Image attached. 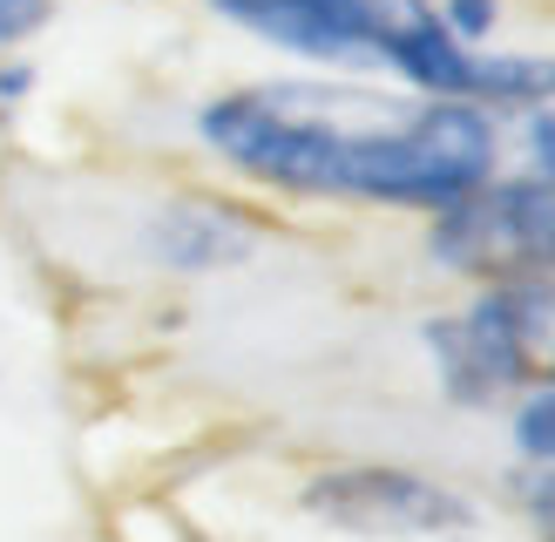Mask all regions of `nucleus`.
I'll return each instance as SVG.
<instances>
[{"label":"nucleus","mask_w":555,"mask_h":542,"mask_svg":"<svg viewBox=\"0 0 555 542\" xmlns=\"http://www.w3.org/2000/svg\"><path fill=\"white\" fill-rule=\"evenodd\" d=\"M204 156L292 204L440 217L508 163V129L379 75H264L197 102Z\"/></svg>","instance_id":"f257e3e1"},{"label":"nucleus","mask_w":555,"mask_h":542,"mask_svg":"<svg viewBox=\"0 0 555 542\" xmlns=\"http://www.w3.org/2000/svg\"><path fill=\"white\" fill-rule=\"evenodd\" d=\"M502 434H508V454L515 468H555V379L515 393L502 406Z\"/></svg>","instance_id":"0eeeda50"},{"label":"nucleus","mask_w":555,"mask_h":542,"mask_svg":"<svg viewBox=\"0 0 555 542\" xmlns=\"http://www.w3.org/2000/svg\"><path fill=\"white\" fill-rule=\"evenodd\" d=\"M150 258L163 271H183V279H197V271H224V264H244L264 244V224L244 204L231 197H170L156 217H150Z\"/></svg>","instance_id":"423d86ee"},{"label":"nucleus","mask_w":555,"mask_h":542,"mask_svg":"<svg viewBox=\"0 0 555 542\" xmlns=\"http://www.w3.org/2000/svg\"><path fill=\"white\" fill-rule=\"evenodd\" d=\"M508 163L515 170H535V177H555V102L508 122Z\"/></svg>","instance_id":"9d476101"},{"label":"nucleus","mask_w":555,"mask_h":542,"mask_svg":"<svg viewBox=\"0 0 555 542\" xmlns=\"http://www.w3.org/2000/svg\"><path fill=\"white\" fill-rule=\"evenodd\" d=\"M298 508L359 542H461L481 529V502L413 461H332L298 488Z\"/></svg>","instance_id":"39448f33"},{"label":"nucleus","mask_w":555,"mask_h":542,"mask_svg":"<svg viewBox=\"0 0 555 542\" xmlns=\"http://www.w3.org/2000/svg\"><path fill=\"white\" fill-rule=\"evenodd\" d=\"M427 264L454 285L555 279V177L502 163L461 204L427 217Z\"/></svg>","instance_id":"20e7f679"},{"label":"nucleus","mask_w":555,"mask_h":542,"mask_svg":"<svg viewBox=\"0 0 555 542\" xmlns=\"http://www.w3.org/2000/svg\"><path fill=\"white\" fill-rule=\"evenodd\" d=\"M27 95H35V68H27L21 54H8V62H0V108H21Z\"/></svg>","instance_id":"f8f14e48"},{"label":"nucleus","mask_w":555,"mask_h":542,"mask_svg":"<svg viewBox=\"0 0 555 542\" xmlns=\"http://www.w3.org/2000/svg\"><path fill=\"white\" fill-rule=\"evenodd\" d=\"M508 495H515L521 529H529L535 542H555V468H515Z\"/></svg>","instance_id":"1a4fd4ad"},{"label":"nucleus","mask_w":555,"mask_h":542,"mask_svg":"<svg viewBox=\"0 0 555 542\" xmlns=\"http://www.w3.org/2000/svg\"><path fill=\"white\" fill-rule=\"evenodd\" d=\"M434 14L461 48H494L508 27V0H434Z\"/></svg>","instance_id":"6e6552de"},{"label":"nucleus","mask_w":555,"mask_h":542,"mask_svg":"<svg viewBox=\"0 0 555 542\" xmlns=\"http://www.w3.org/2000/svg\"><path fill=\"white\" fill-rule=\"evenodd\" d=\"M54 8H62V0H0V54H21L35 35H48Z\"/></svg>","instance_id":"9b49d317"},{"label":"nucleus","mask_w":555,"mask_h":542,"mask_svg":"<svg viewBox=\"0 0 555 542\" xmlns=\"http://www.w3.org/2000/svg\"><path fill=\"white\" fill-rule=\"evenodd\" d=\"M204 8L258 48L319 75H379L413 95L467 102L475 48H461L440 27L434 0H204Z\"/></svg>","instance_id":"f03ea898"},{"label":"nucleus","mask_w":555,"mask_h":542,"mask_svg":"<svg viewBox=\"0 0 555 542\" xmlns=\"http://www.w3.org/2000/svg\"><path fill=\"white\" fill-rule=\"evenodd\" d=\"M421 352L448 406L502 414L515 393L555 379V279L467 285L448 312L421 319Z\"/></svg>","instance_id":"7ed1b4c3"}]
</instances>
